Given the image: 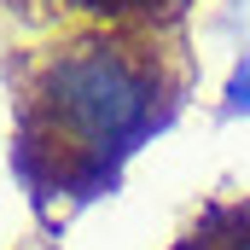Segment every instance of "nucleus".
<instances>
[{
  "instance_id": "nucleus-1",
  "label": "nucleus",
  "mask_w": 250,
  "mask_h": 250,
  "mask_svg": "<svg viewBox=\"0 0 250 250\" xmlns=\"http://www.w3.org/2000/svg\"><path fill=\"white\" fill-rule=\"evenodd\" d=\"M187 23H64L6 59L12 169L41 221L117 192L128 157L181 117L192 93Z\"/></svg>"
},
{
  "instance_id": "nucleus-2",
  "label": "nucleus",
  "mask_w": 250,
  "mask_h": 250,
  "mask_svg": "<svg viewBox=\"0 0 250 250\" xmlns=\"http://www.w3.org/2000/svg\"><path fill=\"white\" fill-rule=\"evenodd\" d=\"M169 250H250V192L209 198Z\"/></svg>"
},
{
  "instance_id": "nucleus-3",
  "label": "nucleus",
  "mask_w": 250,
  "mask_h": 250,
  "mask_svg": "<svg viewBox=\"0 0 250 250\" xmlns=\"http://www.w3.org/2000/svg\"><path fill=\"white\" fill-rule=\"evenodd\" d=\"M41 12H53L64 23H187L192 0H35Z\"/></svg>"
},
{
  "instance_id": "nucleus-4",
  "label": "nucleus",
  "mask_w": 250,
  "mask_h": 250,
  "mask_svg": "<svg viewBox=\"0 0 250 250\" xmlns=\"http://www.w3.org/2000/svg\"><path fill=\"white\" fill-rule=\"evenodd\" d=\"M221 117H250V53L233 64V76H227V93H221Z\"/></svg>"
}]
</instances>
